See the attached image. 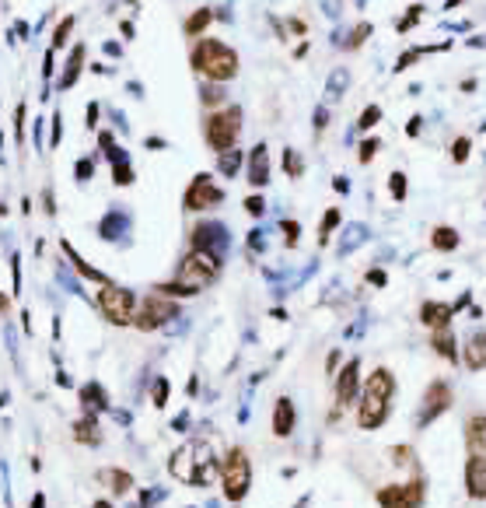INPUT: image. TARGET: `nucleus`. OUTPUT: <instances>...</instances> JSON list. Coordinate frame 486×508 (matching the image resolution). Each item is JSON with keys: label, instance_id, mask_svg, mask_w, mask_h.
<instances>
[{"label": "nucleus", "instance_id": "obj_1", "mask_svg": "<svg viewBox=\"0 0 486 508\" xmlns=\"http://www.w3.org/2000/svg\"><path fill=\"white\" fill-rule=\"evenodd\" d=\"M392 400H396V379L389 368H378L371 372L361 389V410H357V424L371 431L378 424L389 421V410H392Z\"/></svg>", "mask_w": 486, "mask_h": 508}, {"label": "nucleus", "instance_id": "obj_2", "mask_svg": "<svg viewBox=\"0 0 486 508\" xmlns=\"http://www.w3.org/2000/svg\"><path fill=\"white\" fill-rule=\"evenodd\" d=\"M171 477L203 487V484H210L213 477H221V463L213 460V452H210L206 442H189V445H182V449L171 456Z\"/></svg>", "mask_w": 486, "mask_h": 508}, {"label": "nucleus", "instance_id": "obj_3", "mask_svg": "<svg viewBox=\"0 0 486 508\" xmlns=\"http://www.w3.org/2000/svg\"><path fill=\"white\" fill-rule=\"evenodd\" d=\"M193 67L210 81H231L238 74V53L231 46H224L221 39H203L193 46Z\"/></svg>", "mask_w": 486, "mask_h": 508}, {"label": "nucleus", "instance_id": "obj_4", "mask_svg": "<svg viewBox=\"0 0 486 508\" xmlns=\"http://www.w3.org/2000/svg\"><path fill=\"white\" fill-rule=\"evenodd\" d=\"M95 305H98V312L112 323V326H133V316H137V295L130 291V288H122V284H102L98 288V298H95Z\"/></svg>", "mask_w": 486, "mask_h": 508}, {"label": "nucleus", "instance_id": "obj_5", "mask_svg": "<svg viewBox=\"0 0 486 508\" xmlns=\"http://www.w3.org/2000/svg\"><path fill=\"white\" fill-rule=\"evenodd\" d=\"M238 133H242V109H238V105H228V109L210 113V120H206V144H210L217 155L235 151Z\"/></svg>", "mask_w": 486, "mask_h": 508}, {"label": "nucleus", "instance_id": "obj_6", "mask_svg": "<svg viewBox=\"0 0 486 508\" xmlns=\"http://www.w3.org/2000/svg\"><path fill=\"white\" fill-rule=\"evenodd\" d=\"M221 484H224V498L228 502H242L252 487V463H248V452L245 449H231L221 463Z\"/></svg>", "mask_w": 486, "mask_h": 508}, {"label": "nucleus", "instance_id": "obj_7", "mask_svg": "<svg viewBox=\"0 0 486 508\" xmlns=\"http://www.w3.org/2000/svg\"><path fill=\"white\" fill-rule=\"evenodd\" d=\"M175 316H179V301H171V298L151 291V295L137 305L133 326H137V330H144V333H151V330H162L164 323H171Z\"/></svg>", "mask_w": 486, "mask_h": 508}, {"label": "nucleus", "instance_id": "obj_8", "mask_svg": "<svg viewBox=\"0 0 486 508\" xmlns=\"http://www.w3.org/2000/svg\"><path fill=\"white\" fill-rule=\"evenodd\" d=\"M217 256L213 253H203V249H193V253L182 259V266H179V281L182 284H189V288H196L203 291L213 277H217Z\"/></svg>", "mask_w": 486, "mask_h": 508}, {"label": "nucleus", "instance_id": "obj_9", "mask_svg": "<svg viewBox=\"0 0 486 508\" xmlns=\"http://www.w3.org/2000/svg\"><path fill=\"white\" fill-rule=\"evenodd\" d=\"M381 508H420L423 505V480H406V484H389L378 491Z\"/></svg>", "mask_w": 486, "mask_h": 508}, {"label": "nucleus", "instance_id": "obj_10", "mask_svg": "<svg viewBox=\"0 0 486 508\" xmlns=\"http://www.w3.org/2000/svg\"><path fill=\"white\" fill-rule=\"evenodd\" d=\"M221 200H224V193H221V186L210 182V175H196L182 197L186 211H206V207H217Z\"/></svg>", "mask_w": 486, "mask_h": 508}, {"label": "nucleus", "instance_id": "obj_11", "mask_svg": "<svg viewBox=\"0 0 486 508\" xmlns=\"http://www.w3.org/2000/svg\"><path fill=\"white\" fill-rule=\"evenodd\" d=\"M361 361H347V368L339 372V379H336V410H343V407H350V403H357L361 400Z\"/></svg>", "mask_w": 486, "mask_h": 508}, {"label": "nucleus", "instance_id": "obj_12", "mask_svg": "<svg viewBox=\"0 0 486 508\" xmlns=\"http://www.w3.org/2000/svg\"><path fill=\"white\" fill-rule=\"evenodd\" d=\"M448 407H451V385L445 379L430 382V389L423 396V407H420V424H430L434 418H441Z\"/></svg>", "mask_w": 486, "mask_h": 508}, {"label": "nucleus", "instance_id": "obj_13", "mask_svg": "<svg viewBox=\"0 0 486 508\" xmlns=\"http://www.w3.org/2000/svg\"><path fill=\"white\" fill-rule=\"evenodd\" d=\"M465 494L472 502H486V452H472L465 460Z\"/></svg>", "mask_w": 486, "mask_h": 508}, {"label": "nucleus", "instance_id": "obj_14", "mask_svg": "<svg viewBox=\"0 0 486 508\" xmlns=\"http://www.w3.org/2000/svg\"><path fill=\"white\" fill-rule=\"evenodd\" d=\"M451 316H455V305H445V301H423V305H420V323H423L430 333H434V330H448Z\"/></svg>", "mask_w": 486, "mask_h": 508}, {"label": "nucleus", "instance_id": "obj_15", "mask_svg": "<svg viewBox=\"0 0 486 508\" xmlns=\"http://www.w3.org/2000/svg\"><path fill=\"white\" fill-rule=\"evenodd\" d=\"M294 424H297L294 400H290V396H280V400H277V407H273V435H277V438L294 435Z\"/></svg>", "mask_w": 486, "mask_h": 508}, {"label": "nucleus", "instance_id": "obj_16", "mask_svg": "<svg viewBox=\"0 0 486 508\" xmlns=\"http://www.w3.org/2000/svg\"><path fill=\"white\" fill-rule=\"evenodd\" d=\"M465 449H469V456L486 449V414H469L465 418Z\"/></svg>", "mask_w": 486, "mask_h": 508}, {"label": "nucleus", "instance_id": "obj_17", "mask_svg": "<svg viewBox=\"0 0 486 508\" xmlns=\"http://www.w3.org/2000/svg\"><path fill=\"white\" fill-rule=\"evenodd\" d=\"M248 165H252L248 169V182L252 186H266V179H270V151H266V144L252 147V162Z\"/></svg>", "mask_w": 486, "mask_h": 508}, {"label": "nucleus", "instance_id": "obj_18", "mask_svg": "<svg viewBox=\"0 0 486 508\" xmlns=\"http://www.w3.org/2000/svg\"><path fill=\"white\" fill-rule=\"evenodd\" d=\"M462 361L476 372L486 365V333H476V337L465 340V351H462Z\"/></svg>", "mask_w": 486, "mask_h": 508}, {"label": "nucleus", "instance_id": "obj_19", "mask_svg": "<svg viewBox=\"0 0 486 508\" xmlns=\"http://www.w3.org/2000/svg\"><path fill=\"white\" fill-rule=\"evenodd\" d=\"M70 435H74V438H78L81 445H98V442H102V431H98V418H95V414H88V418H81V421H74Z\"/></svg>", "mask_w": 486, "mask_h": 508}, {"label": "nucleus", "instance_id": "obj_20", "mask_svg": "<svg viewBox=\"0 0 486 508\" xmlns=\"http://www.w3.org/2000/svg\"><path fill=\"white\" fill-rule=\"evenodd\" d=\"M210 246H224V228L221 224H200L196 228V235H193V249H203V253H210Z\"/></svg>", "mask_w": 486, "mask_h": 508}, {"label": "nucleus", "instance_id": "obj_21", "mask_svg": "<svg viewBox=\"0 0 486 508\" xmlns=\"http://www.w3.org/2000/svg\"><path fill=\"white\" fill-rule=\"evenodd\" d=\"M458 242H462V235H458L455 228H448V224H438V228L430 232V246H434L438 253H455Z\"/></svg>", "mask_w": 486, "mask_h": 508}, {"label": "nucleus", "instance_id": "obj_22", "mask_svg": "<svg viewBox=\"0 0 486 508\" xmlns=\"http://www.w3.org/2000/svg\"><path fill=\"white\" fill-rule=\"evenodd\" d=\"M430 347L445 358V361H458V351H455V333L451 330H434L430 333Z\"/></svg>", "mask_w": 486, "mask_h": 508}, {"label": "nucleus", "instance_id": "obj_23", "mask_svg": "<svg viewBox=\"0 0 486 508\" xmlns=\"http://www.w3.org/2000/svg\"><path fill=\"white\" fill-rule=\"evenodd\" d=\"M98 477L112 487V494H126V491L133 487V477H130L126 470H120V466H109V470H102Z\"/></svg>", "mask_w": 486, "mask_h": 508}, {"label": "nucleus", "instance_id": "obj_24", "mask_svg": "<svg viewBox=\"0 0 486 508\" xmlns=\"http://www.w3.org/2000/svg\"><path fill=\"white\" fill-rule=\"evenodd\" d=\"M81 403H84V410H88V414H91L95 407H98V410H105V407H109V396H105V389H102L98 382H88V385L81 389Z\"/></svg>", "mask_w": 486, "mask_h": 508}, {"label": "nucleus", "instance_id": "obj_25", "mask_svg": "<svg viewBox=\"0 0 486 508\" xmlns=\"http://www.w3.org/2000/svg\"><path fill=\"white\" fill-rule=\"evenodd\" d=\"M63 253L70 256V263H74V266L81 270V277H88V281H95V284H109V277H105L102 270H91V266L84 263L81 256H78V253H74V249H70V242H63Z\"/></svg>", "mask_w": 486, "mask_h": 508}, {"label": "nucleus", "instance_id": "obj_26", "mask_svg": "<svg viewBox=\"0 0 486 508\" xmlns=\"http://www.w3.org/2000/svg\"><path fill=\"white\" fill-rule=\"evenodd\" d=\"M210 21H213V11H210V7H200V11H196V14L186 21V36H200Z\"/></svg>", "mask_w": 486, "mask_h": 508}, {"label": "nucleus", "instance_id": "obj_27", "mask_svg": "<svg viewBox=\"0 0 486 508\" xmlns=\"http://www.w3.org/2000/svg\"><path fill=\"white\" fill-rule=\"evenodd\" d=\"M81 60H84V46H78V49H74V60H70V63H67V71H63V81H60L63 88H70L74 81H78V74H81Z\"/></svg>", "mask_w": 486, "mask_h": 508}, {"label": "nucleus", "instance_id": "obj_28", "mask_svg": "<svg viewBox=\"0 0 486 508\" xmlns=\"http://www.w3.org/2000/svg\"><path fill=\"white\" fill-rule=\"evenodd\" d=\"M112 158H116V172H112L116 186H130V182H133V169H130V162L122 158L120 151H112Z\"/></svg>", "mask_w": 486, "mask_h": 508}, {"label": "nucleus", "instance_id": "obj_29", "mask_svg": "<svg viewBox=\"0 0 486 508\" xmlns=\"http://www.w3.org/2000/svg\"><path fill=\"white\" fill-rule=\"evenodd\" d=\"M339 224V211L332 207V211H325V217H322V224H319V246H325L329 242V235H332V228Z\"/></svg>", "mask_w": 486, "mask_h": 508}, {"label": "nucleus", "instance_id": "obj_30", "mask_svg": "<svg viewBox=\"0 0 486 508\" xmlns=\"http://www.w3.org/2000/svg\"><path fill=\"white\" fill-rule=\"evenodd\" d=\"M238 169H242V151H224V155H221V172H224V175H235Z\"/></svg>", "mask_w": 486, "mask_h": 508}, {"label": "nucleus", "instance_id": "obj_31", "mask_svg": "<svg viewBox=\"0 0 486 508\" xmlns=\"http://www.w3.org/2000/svg\"><path fill=\"white\" fill-rule=\"evenodd\" d=\"M469 151H472V140H469V137H458V140L451 144V158H455L458 165H462V162L469 158Z\"/></svg>", "mask_w": 486, "mask_h": 508}, {"label": "nucleus", "instance_id": "obj_32", "mask_svg": "<svg viewBox=\"0 0 486 508\" xmlns=\"http://www.w3.org/2000/svg\"><path fill=\"white\" fill-rule=\"evenodd\" d=\"M389 190H392V197H396V200H406V190H409V182H406L403 172H392V179H389Z\"/></svg>", "mask_w": 486, "mask_h": 508}, {"label": "nucleus", "instance_id": "obj_33", "mask_svg": "<svg viewBox=\"0 0 486 508\" xmlns=\"http://www.w3.org/2000/svg\"><path fill=\"white\" fill-rule=\"evenodd\" d=\"M378 120H381V109H378V105H367L364 113H361V120H357V130H371Z\"/></svg>", "mask_w": 486, "mask_h": 508}, {"label": "nucleus", "instance_id": "obj_34", "mask_svg": "<svg viewBox=\"0 0 486 508\" xmlns=\"http://www.w3.org/2000/svg\"><path fill=\"white\" fill-rule=\"evenodd\" d=\"M423 53H430V46H420V49H409V53H403V56L396 60V71H406V67H413V63H416V56H423Z\"/></svg>", "mask_w": 486, "mask_h": 508}, {"label": "nucleus", "instance_id": "obj_35", "mask_svg": "<svg viewBox=\"0 0 486 508\" xmlns=\"http://www.w3.org/2000/svg\"><path fill=\"white\" fill-rule=\"evenodd\" d=\"M420 18H423V4H413V7H409V14L399 21V32H409V28L420 21Z\"/></svg>", "mask_w": 486, "mask_h": 508}, {"label": "nucleus", "instance_id": "obj_36", "mask_svg": "<svg viewBox=\"0 0 486 508\" xmlns=\"http://www.w3.org/2000/svg\"><path fill=\"white\" fill-rule=\"evenodd\" d=\"M367 36H371V25H367V21H361V25L354 28V36L347 39V46H350V49H357V46L367 43Z\"/></svg>", "mask_w": 486, "mask_h": 508}, {"label": "nucleus", "instance_id": "obj_37", "mask_svg": "<svg viewBox=\"0 0 486 508\" xmlns=\"http://www.w3.org/2000/svg\"><path fill=\"white\" fill-rule=\"evenodd\" d=\"M284 169H287V175H290V179H294V175H301V158H297L290 147L284 151Z\"/></svg>", "mask_w": 486, "mask_h": 508}, {"label": "nucleus", "instance_id": "obj_38", "mask_svg": "<svg viewBox=\"0 0 486 508\" xmlns=\"http://www.w3.org/2000/svg\"><path fill=\"white\" fill-rule=\"evenodd\" d=\"M378 147H381V140H378V137H367L364 144H361V162H371V158H374V151H378Z\"/></svg>", "mask_w": 486, "mask_h": 508}, {"label": "nucleus", "instance_id": "obj_39", "mask_svg": "<svg viewBox=\"0 0 486 508\" xmlns=\"http://www.w3.org/2000/svg\"><path fill=\"white\" fill-rule=\"evenodd\" d=\"M70 28H74V18H63V21H60V28H56V36H53V46H63V43H67Z\"/></svg>", "mask_w": 486, "mask_h": 508}, {"label": "nucleus", "instance_id": "obj_40", "mask_svg": "<svg viewBox=\"0 0 486 508\" xmlns=\"http://www.w3.org/2000/svg\"><path fill=\"white\" fill-rule=\"evenodd\" d=\"M343 85H347V71H336V74L329 78V95H339Z\"/></svg>", "mask_w": 486, "mask_h": 508}, {"label": "nucleus", "instance_id": "obj_41", "mask_svg": "<svg viewBox=\"0 0 486 508\" xmlns=\"http://www.w3.org/2000/svg\"><path fill=\"white\" fill-rule=\"evenodd\" d=\"M154 389H158V393H154V407H164V403H168V379H158Z\"/></svg>", "mask_w": 486, "mask_h": 508}, {"label": "nucleus", "instance_id": "obj_42", "mask_svg": "<svg viewBox=\"0 0 486 508\" xmlns=\"http://www.w3.org/2000/svg\"><path fill=\"white\" fill-rule=\"evenodd\" d=\"M367 284H378V288H385V284H389L385 270H367Z\"/></svg>", "mask_w": 486, "mask_h": 508}, {"label": "nucleus", "instance_id": "obj_43", "mask_svg": "<svg viewBox=\"0 0 486 508\" xmlns=\"http://www.w3.org/2000/svg\"><path fill=\"white\" fill-rule=\"evenodd\" d=\"M203 102H221V88H203Z\"/></svg>", "mask_w": 486, "mask_h": 508}, {"label": "nucleus", "instance_id": "obj_44", "mask_svg": "<svg viewBox=\"0 0 486 508\" xmlns=\"http://www.w3.org/2000/svg\"><path fill=\"white\" fill-rule=\"evenodd\" d=\"M284 232H287V242H297V232H301V228H297V221H287Z\"/></svg>", "mask_w": 486, "mask_h": 508}, {"label": "nucleus", "instance_id": "obj_45", "mask_svg": "<svg viewBox=\"0 0 486 508\" xmlns=\"http://www.w3.org/2000/svg\"><path fill=\"white\" fill-rule=\"evenodd\" d=\"M245 207H248V214H263V200H259V197H248Z\"/></svg>", "mask_w": 486, "mask_h": 508}, {"label": "nucleus", "instance_id": "obj_46", "mask_svg": "<svg viewBox=\"0 0 486 508\" xmlns=\"http://www.w3.org/2000/svg\"><path fill=\"white\" fill-rule=\"evenodd\" d=\"M322 4H325V14H329V18L339 14V0H322Z\"/></svg>", "mask_w": 486, "mask_h": 508}, {"label": "nucleus", "instance_id": "obj_47", "mask_svg": "<svg viewBox=\"0 0 486 508\" xmlns=\"http://www.w3.org/2000/svg\"><path fill=\"white\" fill-rule=\"evenodd\" d=\"M325 123H329V113L319 109V113H315V127H325Z\"/></svg>", "mask_w": 486, "mask_h": 508}, {"label": "nucleus", "instance_id": "obj_48", "mask_svg": "<svg viewBox=\"0 0 486 508\" xmlns=\"http://www.w3.org/2000/svg\"><path fill=\"white\" fill-rule=\"evenodd\" d=\"M91 175V162H81V169H78V179H88Z\"/></svg>", "mask_w": 486, "mask_h": 508}, {"label": "nucleus", "instance_id": "obj_49", "mask_svg": "<svg viewBox=\"0 0 486 508\" xmlns=\"http://www.w3.org/2000/svg\"><path fill=\"white\" fill-rule=\"evenodd\" d=\"M32 508H46V498H42V494H36V498H32Z\"/></svg>", "mask_w": 486, "mask_h": 508}, {"label": "nucleus", "instance_id": "obj_50", "mask_svg": "<svg viewBox=\"0 0 486 508\" xmlns=\"http://www.w3.org/2000/svg\"><path fill=\"white\" fill-rule=\"evenodd\" d=\"M91 508H112V505H109V502H95Z\"/></svg>", "mask_w": 486, "mask_h": 508}, {"label": "nucleus", "instance_id": "obj_51", "mask_svg": "<svg viewBox=\"0 0 486 508\" xmlns=\"http://www.w3.org/2000/svg\"><path fill=\"white\" fill-rule=\"evenodd\" d=\"M4 309H7V298L0 295V312H4Z\"/></svg>", "mask_w": 486, "mask_h": 508}]
</instances>
